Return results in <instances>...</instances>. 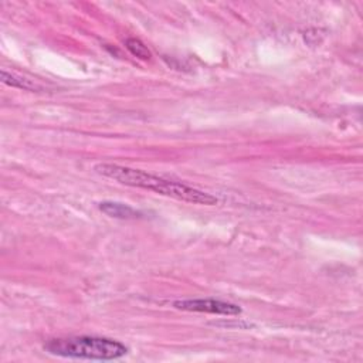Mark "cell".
<instances>
[{
	"mask_svg": "<svg viewBox=\"0 0 363 363\" xmlns=\"http://www.w3.org/2000/svg\"><path fill=\"white\" fill-rule=\"evenodd\" d=\"M173 306L182 311H189V312H204V313L225 315V316H235L241 313V308L238 305L218 301V299H211V298L176 301Z\"/></svg>",
	"mask_w": 363,
	"mask_h": 363,
	"instance_id": "3957f363",
	"label": "cell"
},
{
	"mask_svg": "<svg viewBox=\"0 0 363 363\" xmlns=\"http://www.w3.org/2000/svg\"><path fill=\"white\" fill-rule=\"evenodd\" d=\"M94 170L98 174L112 179L121 184L150 190L157 194L167 196L180 201L203 206H213L217 203V199L210 193L187 186L184 183H179L174 180L160 177L157 174H152L140 169L121 166L116 163H99L94 167Z\"/></svg>",
	"mask_w": 363,
	"mask_h": 363,
	"instance_id": "6da1fadb",
	"label": "cell"
},
{
	"mask_svg": "<svg viewBox=\"0 0 363 363\" xmlns=\"http://www.w3.org/2000/svg\"><path fill=\"white\" fill-rule=\"evenodd\" d=\"M0 75H1V82L11 86V88H18V89H23V91H40L41 89V86L37 85L34 81H31L28 78H24L18 74L1 69Z\"/></svg>",
	"mask_w": 363,
	"mask_h": 363,
	"instance_id": "5b68a950",
	"label": "cell"
},
{
	"mask_svg": "<svg viewBox=\"0 0 363 363\" xmlns=\"http://www.w3.org/2000/svg\"><path fill=\"white\" fill-rule=\"evenodd\" d=\"M99 210L102 213H105L109 217H115V218H138L142 214L135 210L133 207L123 204V203H118V201H102L98 204Z\"/></svg>",
	"mask_w": 363,
	"mask_h": 363,
	"instance_id": "277c9868",
	"label": "cell"
},
{
	"mask_svg": "<svg viewBox=\"0 0 363 363\" xmlns=\"http://www.w3.org/2000/svg\"><path fill=\"white\" fill-rule=\"evenodd\" d=\"M125 47L130 51L132 55H135V57H138L140 60H149L152 57L149 48L140 40H138V38H133V37L126 38Z\"/></svg>",
	"mask_w": 363,
	"mask_h": 363,
	"instance_id": "8992f818",
	"label": "cell"
},
{
	"mask_svg": "<svg viewBox=\"0 0 363 363\" xmlns=\"http://www.w3.org/2000/svg\"><path fill=\"white\" fill-rule=\"evenodd\" d=\"M50 354L82 360H116L128 353V347L113 339L98 336H71L52 339L44 345Z\"/></svg>",
	"mask_w": 363,
	"mask_h": 363,
	"instance_id": "7a4b0ae2",
	"label": "cell"
}]
</instances>
